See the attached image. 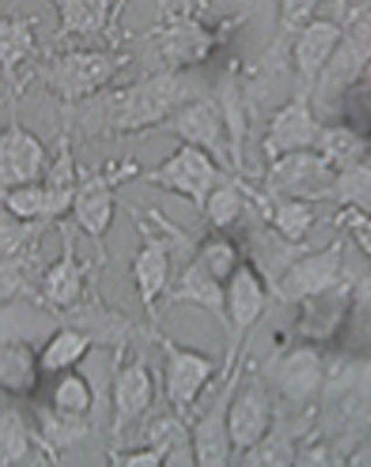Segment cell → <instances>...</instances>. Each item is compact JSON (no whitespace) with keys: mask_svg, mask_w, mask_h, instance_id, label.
Segmentation results:
<instances>
[{"mask_svg":"<svg viewBox=\"0 0 371 467\" xmlns=\"http://www.w3.org/2000/svg\"><path fill=\"white\" fill-rule=\"evenodd\" d=\"M130 58L110 49L68 51L46 57L39 73L54 94L74 102L98 94Z\"/></svg>","mask_w":371,"mask_h":467,"instance_id":"cell-1","label":"cell"},{"mask_svg":"<svg viewBox=\"0 0 371 467\" xmlns=\"http://www.w3.org/2000/svg\"><path fill=\"white\" fill-rule=\"evenodd\" d=\"M179 95L178 83L169 75H156L112 90L103 101L104 132L144 130L169 114Z\"/></svg>","mask_w":371,"mask_h":467,"instance_id":"cell-2","label":"cell"},{"mask_svg":"<svg viewBox=\"0 0 371 467\" xmlns=\"http://www.w3.org/2000/svg\"><path fill=\"white\" fill-rule=\"evenodd\" d=\"M139 166L127 157L119 166L87 175L77 186L74 204L77 220L91 235L99 236L109 226L114 211V189L119 183L133 178Z\"/></svg>","mask_w":371,"mask_h":467,"instance_id":"cell-3","label":"cell"},{"mask_svg":"<svg viewBox=\"0 0 371 467\" xmlns=\"http://www.w3.org/2000/svg\"><path fill=\"white\" fill-rule=\"evenodd\" d=\"M43 143L12 117L0 137V169L3 190L36 182L43 169Z\"/></svg>","mask_w":371,"mask_h":467,"instance_id":"cell-4","label":"cell"},{"mask_svg":"<svg viewBox=\"0 0 371 467\" xmlns=\"http://www.w3.org/2000/svg\"><path fill=\"white\" fill-rule=\"evenodd\" d=\"M215 178V170L203 153L185 146L173 158L146 174L149 182L160 183L202 200Z\"/></svg>","mask_w":371,"mask_h":467,"instance_id":"cell-5","label":"cell"},{"mask_svg":"<svg viewBox=\"0 0 371 467\" xmlns=\"http://www.w3.org/2000/svg\"><path fill=\"white\" fill-rule=\"evenodd\" d=\"M123 4L109 2H57L58 25L57 36L68 35H114L116 19Z\"/></svg>","mask_w":371,"mask_h":467,"instance_id":"cell-6","label":"cell"},{"mask_svg":"<svg viewBox=\"0 0 371 467\" xmlns=\"http://www.w3.org/2000/svg\"><path fill=\"white\" fill-rule=\"evenodd\" d=\"M35 37H33L31 20L27 16L16 15L3 16L2 19V68L5 78L6 93L11 102L15 101L19 93L15 68L33 52Z\"/></svg>","mask_w":371,"mask_h":467,"instance_id":"cell-7","label":"cell"},{"mask_svg":"<svg viewBox=\"0 0 371 467\" xmlns=\"http://www.w3.org/2000/svg\"><path fill=\"white\" fill-rule=\"evenodd\" d=\"M211 367L193 354L170 353L169 369V393L179 404L190 403L210 373Z\"/></svg>","mask_w":371,"mask_h":467,"instance_id":"cell-8","label":"cell"},{"mask_svg":"<svg viewBox=\"0 0 371 467\" xmlns=\"http://www.w3.org/2000/svg\"><path fill=\"white\" fill-rule=\"evenodd\" d=\"M264 404L256 391L248 390L240 396L231 415V431L240 445L255 443L264 428Z\"/></svg>","mask_w":371,"mask_h":467,"instance_id":"cell-9","label":"cell"},{"mask_svg":"<svg viewBox=\"0 0 371 467\" xmlns=\"http://www.w3.org/2000/svg\"><path fill=\"white\" fill-rule=\"evenodd\" d=\"M151 387L143 367L133 366L120 375L117 387V406L125 419L139 415L148 406Z\"/></svg>","mask_w":371,"mask_h":467,"instance_id":"cell-10","label":"cell"},{"mask_svg":"<svg viewBox=\"0 0 371 467\" xmlns=\"http://www.w3.org/2000/svg\"><path fill=\"white\" fill-rule=\"evenodd\" d=\"M137 281L145 302H149L164 285L166 256L160 242L149 240L140 249L135 263Z\"/></svg>","mask_w":371,"mask_h":467,"instance_id":"cell-11","label":"cell"},{"mask_svg":"<svg viewBox=\"0 0 371 467\" xmlns=\"http://www.w3.org/2000/svg\"><path fill=\"white\" fill-rule=\"evenodd\" d=\"M231 306L233 318L241 325L255 320L262 307V294L248 270H241L231 287Z\"/></svg>","mask_w":371,"mask_h":467,"instance_id":"cell-12","label":"cell"},{"mask_svg":"<svg viewBox=\"0 0 371 467\" xmlns=\"http://www.w3.org/2000/svg\"><path fill=\"white\" fill-rule=\"evenodd\" d=\"M3 200L8 210L20 218L47 214V192L36 182L3 190Z\"/></svg>","mask_w":371,"mask_h":467,"instance_id":"cell-13","label":"cell"},{"mask_svg":"<svg viewBox=\"0 0 371 467\" xmlns=\"http://www.w3.org/2000/svg\"><path fill=\"white\" fill-rule=\"evenodd\" d=\"M340 31L331 24H318L307 33L302 45V62L307 72H314L335 47Z\"/></svg>","mask_w":371,"mask_h":467,"instance_id":"cell-14","label":"cell"},{"mask_svg":"<svg viewBox=\"0 0 371 467\" xmlns=\"http://www.w3.org/2000/svg\"><path fill=\"white\" fill-rule=\"evenodd\" d=\"M179 129L183 136L195 141L211 143L218 135L215 110L207 104H200L183 112L179 119Z\"/></svg>","mask_w":371,"mask_h":467,"instance_id":"cell-15","label":"cell"},{"mask_svg":"<svg viewBox=\"0 0 371 467\" xmlns=\"http://www.w3.org/2000/svg\"><path fill=\"white\" fill-rule=\"evenodd\" d=\"M87 345V337L78 333H61L46 349L44 366L49 369H58L68 366L82 356Z\"/></svg>","mask_w":371,"mask_h":467,"instance_id":"cell-16","label":"cell"},{"mask_svg":"<svg viewBox=\"0 0 371 467\" xmlns=\"http://www.w3.org/2000/svg\"><path fill=\"white\" fill-rule=\"evenodd\" d=\"M66 234V253L62 261L52 270L49 276V285L53 296L64 300L73 296L78 285V269L73 258V248L70 236Z\"/></svg>","mask_w":371,"mask_h":467,"instance_id":"cell-17","label":"cell"},{"mask_svg":"<svg viewBox=\"0 0 371 467\" xmlns=\"http://www.w3.org/2000/svg\"><path fill=\"white\" fill-rule=\"evenodd\" d=\"M57 404L66 414L77 415L89 406V394L85 383L77 378H67L57 391Z\"/></svg>","mask_w":371,"mask_h":467,"instance_id":"cell-18","label":"cell"},{"mask_svg":"<svg viewBox=\"0 0 371 467\" xmlns=\"http://www.w3.org/2000/svg\"><path fill=\"white\" fill-rule=\"evenodd\" d=\"M26 449V440L22 422L16 415L7 414L2 422V457L3 462L16 461Z\"/></svg>","mask_w":371,"mask_h":467,"instance_id":"cell-19","label":"cell"},{"mask_svg":"<svg viewBox=\"0 0 371 467\" xmlns=\"http://www.w3.org/2000/svg\"><path fill=\"white\" fill-rule=\"evenodd\" d=\"M211 213L218 223H226L235 215L237 199L231 191H221L214 195L211 202Z\"/></svg>","mask_w":371,"mask_h":467,"instance_id":"cell-20","label":"cell"},{"mask_svg":"<svg viewBox=\"0 0 371 467\" xmlns=\"http://www.w3.org/2000/svg\"><path fill=\"white\" fill-rule=\"evenodd\" d=\"M329 144H331V152L336 157L350 156V154L356 153L357 149L356 140L345 133L333 135Z\"/></svg>","mask_w":371,"mask_h":467,"instance_id":"cell-21","label":"cell"},{"mask_svg":"<svg viewBox=\"0 0 371 467\" xmlns=\"http://www.w3.org/2000/svg\"><path fill=\"white\" fill-rule=\"evenodd\" d=\"M124 465H156L158 464L157 456L153 453H140L137 456L129 457L128 461L123 462Z\"/></svg>","mask_w":371,"mask_h":467,"instance_id":"cell-22","label":"cell"},{"mask_svg":"<svg viewBox=\"0 0 371 467\" xmlns=\"http://www.w3.org/2000/svg\"><path fill=\"white\" fill-rule=\"evenodd\" d=\"M366 237V241H368V244L371 247V228H368V234H365Z\"/></svg>","mask_w":371,"mask_h":467,"instance_id":"cell-23","label":"cell"}]
</instances>
